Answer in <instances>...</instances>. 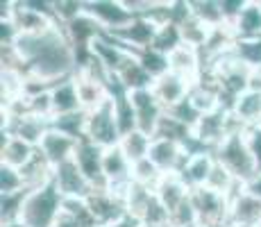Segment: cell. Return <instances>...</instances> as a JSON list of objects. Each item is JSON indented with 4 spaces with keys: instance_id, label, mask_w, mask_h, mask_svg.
Wrapping results in <instances>:
<instances>
[{
    "instance_id": "cell-6",
    "label": "cell",
    "mask_w": 261,
    "mask_h": 227,
    "mask_svg": "<svg viewBox=\"0 0 261 227\" xmlns=\"http://www.w3.org/2000/svg\"><path fill=\"white\" fill-rule=\"evenodd\" d=\"M82 9L100 23V28H114L120 32L132 23V14L123 9V3H84Z\"/></svg>"
},
{
    "instance_id": "cell-10",
    "label": "cell",
    "mask_w": 261,
    "mask_h": 227,
    "mask_svg": "<svg viewBox=\"0 0 261 227\" xmlns=\"http://www.w3.org/2000/svg\"><path fill=\"white\" fill-rule=\"evenodd\" d=\"M182 157V145L179 141H170V139H152L150 141V150H148V159L157 166L159 170H173L177 166V159Z\"/></svg>"
},
{
    "instance_id": "cell-7",
    "label": "cell",
    "mask_w": 261,
    "mask_h": 227,
    "mask_svg": "<svg viewBox=\"0 0 261 227\" xmlns=\"http://www.w3.org/2000/svg\"><path fill=\"white\" fill-rule=\"evenodd\" d=\"M77 143H80L77 139L59 132V130H48L46 136L41 139V143H39V150L53 166H59L62 161L73 157L75 150H77Z\"/></svg>"
},
{
    "instance_id": "cell-3",
    "label": "cell",
    "mask_w": 261,
    "mask_h": 227,
    "mask_svg": "<svg viewBox=\"0 0 261 227\" xmlns=\"http://www.w3.org/2000/svg\"><path fill=\"white\" fill-rule=\"evenodd\" d=\"M218 164L225 166V168L232 173V178L245 180V184L259 173L252 153H250L245 139H241V134H229L227 139L220 143Z\"/></svg>"
},
{
    "instance_id": "cell-16",
    "label": "cell",
    "mask_w": 261,
    "mask_h": 227,
    "mask_svg": "<svg viewBox=\"0 0 261 227\" xmlns=\"http://www.w3.org/2000/svg\"><path fill=\"white\" fill-rule=\"evenodd\" d=\"M234 114H237L241 120H245V123L259 120L261 118V93L259 91H252V89L243 91L237 98V103H234Z\"/></svg>"
},
{
    "instance_id": "cell-17",
    "label": "cell",
    "mask_w": 261,
    "mask_h": 227,
    "mask_svg": "<svg viewBox=\"0 0 261 227\" xmlns=\"http://www.w3.org/2000/svg\"><path fill=\"white\" fill-rule=\"evenodd\" d=\"M245 189H248V193L252 195V198H257V200H261V173H257L252 180L245 184Z\"/></svg>"
},
{
    "instance_id": "cell-8",
    "label": "cell",
    "mask_w": 261,
    "mask_h": 227,
    "mask_svg": "<svg viewBox=\"0 0 261 227\" xmlns=\"http://www.w3.org/2000/svg\"><path fill=\"white\" fill-rule=\"evenodd\" d=\"M150 91H152V95L157 98V103L168 105V107H175V105H179L182 100L189 98L187 78H182V75H177V73H166L164 78L154 80Z\"/></svg>"
},
{
    "instance_id": "cell-2",
    "label": "cell",
    "mask_w": 261,
    "mask_h": 227,
    "mask_svg": "<svg viewBox=\"0 0 261 227\" xmlns=\"http://www.w3.org/2000/svg\"><path fill=\"white\" fill-rule=\"evenodd\" d=\"M87 141L93 145L107 150L120 143V128L116 118V109H114V100L107 98L100 107H95L91 114L87 116Z\"/></svg>"
},
{
    "instance_id": "cell-15",
    "label": "cell",
    "mask_w": 261,
    "mask_h": 227,
    "mask_svg": "<svg viewBox=\"0 0 261 227\" xmlns=\"http://www.w3.org/2000/svg\"><path fill=\"white\" fill-rule=\"evenodd\" d=\"M239 34H245L248 39H257L261 34V5L250 3L245 5V9L241 12V16L234 21Z\"/></svg>"
},
{
    "instance_id": "cell-13",
    "label": "cell",
    "mask_w": 261,
    "mask_h": 227,
    "mask_svg": "<svg viewBox=\"0 0 261 227\" xmlns=\"http://www.w3.org/2000/svg\"><path fill=\"white\" fill-rule=\"evenodd\" d=\"M150 136L148 134H143V132H139V130H134V132H129V134H125L123 139H120V143H118V148L123 150V155L127 157L129 164H139V161H143V159H148V150H150Z\"/></svg>"
},
{
    "instance_id": "cell-5",
    "label": "cell",
    "mask_w": 261,
    "mask_h": 227,
    "mask_svg": "<svg viewBox=\"0 0 261 227\" xmlns=\"http://www.w3.org/2000/svg\"><path fill=\"white\" fill-rule=\"evenodd\" d=\"M127 95H129V103H132L134 116H137L139 132L152 136L154 132H157L159 120H162L157 98L152 95V91L150 89H134V91H129Z\"/></svg>"
},
{
    "instance_id": "cell-12",
    "label": "cell",
    "mask_w": 261,
    "mask_h": 227,
    "mask_svg": "<svg viewBox=\"0 0 261 227\" xmlns=\"http://www.w3.org/2000/svg\"><path fill=\"white\" fill-rule=\"evenodd\" d=\"M32 157H34V153L30 143L16 139V136L3 134V166H12L16 170H23L32 161Z\"/></svg>"
},
{
    "instance_id": "cell-9",
    "label": "cell",
    "mask_w": 261,
    "mask_h": 227,
    "mask_svg": "<svg viewBox=\"0 0 261 227\" xmlns=\"http://www.w3.org/2000/svg\"><path fill=\"white\" fill-rule=\"evenodd\" d=\"M102 157H105V150L93 145L91 141H80L77 150H75L73 159L77 161L80 170L84 173V178L91 182L93 191H95V180H105L102 173Z\"/></svg>"
},
{
    "instance_id": "cell-1",
    "label": "cell",
    "mask_w": 261,
    "mask_h": 227,
    "mask_svg": "<svg viewBox=\"0 0 261 227\" xmlns=\"http://www.w3.org/2000/svg\"><path fill=\"white\" fill-rule=\"evenodd\" d=\"M62 203L64 198L57 191V186H37L34 191H28V195H25L18 223L23 227H53L59 211H62Z\"/></svg>"
},
{
    "instance_id": "cell-11",
    "label": "cell",
    "mask_w": 261,
    "mask_h": 227,
    "mask_svg": "<svg viewBox=\"0 0 261 227\" xmlns=\"http://www.w3.org/2000/svg\"><path fill=\"white\" fill-rule=\"evenodd\" d=\"M50 100H53V114H57V116L77 114V109L82 107L75 82H62V84H57V87L50 91Z\"/></svg>"
},
{
    "instance_id": "cell-4",
    "label": "cell",
    "mask_w": 261,
    "mask_h": 227,
    "mask_svg": "<svg viewBox=\"0 0 261 227\" xmlns=\"http://www.w3.org/2000/svg\"><path fill=\"white\" fill-rule=\"evenodd\" d=\"M53 178H55V186L57 191L62 193V198H80V200H87L89 195L93 193V186L91 182L84 178V173L80 170L77 161L73 157L62 161L59 166H55L53 170Z\"/></svg>"
},
{
    "instance_id": "cell-14",
    "label": "cell",
    "mask_w": 261,
    "mask_h": 227,
    "mask_svg": "<svg viewBox=\"0 0 261 227\" xmlns=\"http://www.w3.org/2000/svg\"><path fill=\"white\" fill-rule=\"evenodd\" d=\"M214 166H216V161L209 157V155L195 153L187 159L182 180H189V182H193V184H207L214 173Z\"/></svg>"
}]
</instances>
